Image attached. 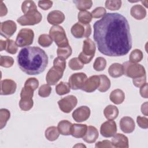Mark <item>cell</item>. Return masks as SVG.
Listing matches in <instances>:
<instances>
[{"mask_svg": "<svg viewBox=\"0 0 148 148\" xmlns=\"http://www.w3.org/2000/svg\"><path fill=\"white\" fill-rule=\"evenodd\" d=\"M94 40L99 51L109 57L126 55L132 39L127 18L119 13H108L94 25Z\"/></svg>", "mask_w": 148, "mask_h": 148, "instance_id": "1", "label": "cell"}, {"mask_svg": "<svg viewBox=\"0 0 148 148\" xmlns=\"http://www.w3.org/2000/svg\"><path fill=\"white\" fill-rule=\"evenodd\" d=\"M17 60L20 69L29 75L42 73L49 62L46 52L36 46H28L21 49L17 57Z\"/></svg>", "mask_w": 148, "mask_h": 148, "instance_id": "2", "label": "cell"}, {"mask_svg": "<svg viewBox=\"0 0 148 148\" xmlns=\"http://www.w3.org/2000/svg\"><path fill=\"white\" fill-rule=\"evenodd\" d=\"M49 35L58 47H63L69 45L65 31L60 25H53L49 30Z\"/></svg>", "mask_w": 148, "mask_h": 148, "instance_id": "3", "label": "cell"}, {"mask_svg": "<svg viewBox=\"0 0 148 148\" xmlns=\"http://www.w3.org/2000/svg\"><path fill=\"white\" fill-rule=\"evenodd\" d=\"M122 65L124 75L127 77L134 79L146 75L145 68L141 64L126 61Z\"/></svg>", "mask_w": 148, "mask_h": 148, "instance_id": "4", "label": "cell"}, {"mask_svg": "<svg viewBox=\"0 0 148 148\" xmlns=\"http://www.w3.org/2000/svg\"><path fill=\"white\" fill-rule=\"evenodd\" d=\"M34 38V32L32 29L29 28H23L18 33L16 43L17 45L22 47L32 44Z\"/></svg>", "mask_w": 148, "mask_h": 148, "instance_id": "5", "label": "cell"}, {"mask_svg": "<svg viewBox=\"0 0 148 148\" xmlns=\"http://www.w3.org/2000/svg\"><path fill=\"white\" fill-rule=\"evenodd\" d=\"M42 19L41 13L37 10L29 12L17 18V23L23 26L34 25L39 24Z\"/></svg>", "mask_w": 148, "mask_h": 148, "instance_id": "6", "label": "cell"}, {"mask_svg": "<svg viewBox=\"0 0 148 148\" xmlns=\"http://www.w3.org/2000/svg\"><path fill=\"white\" fill-rule=\"evenodd\" d=\"M71 32L76 38H88L91 34V28L90 24L84 25L76 23L72 25Z\"/></svg>", "mask_w": 148, "mask_h": 148, "instance_id": "7", "label": "cell"}, {"mask_svg": "<svg viewBox=\"0 0 148 148\" xmlns=\"http://www.w3.org/2000/svg\"><path fill=\"white\" fill-rule=\"evenodd\" d=\"M60 110L65 113H70L75 108L77 103L76 97L73 95H67L58 101Z\"/></svg>", "mask_w": 148, "mask_h": 148, "instance_id": "8", "label": "cell"}, {"mask_svg": "<svg viewBox=\"0 0 148 148\" xmlns=\"http://www.w3.org/2000/svg\"><path fill=\"white\" fill-rule=\"evenodd\" d=\"M87 79V75L83 72L75 73L69 77L68 83L72 90H82Z\"/></svg>", "mask_w": 148, "mask_h": 148, "instance_id": "9", "label": "cell"}, {"mask_svg": "<svg viewBox=\"0 0 148 148\" xmlns=\"http://www.w3.org/2000/svg\"><path fill=\"white\" fill-rule=\"evenodd\" d=\"M64 71L61 68L53 66L47 72L46 76V80L48 84L54 86L62 78Z\"/></svg>", "mask_w": 148, "mask_h": 148, "instance_id": "10", "label": "cell"}, {"mask_svg": "<svg viewBox=\"0 0 148 148\" xmlns=\"http://www.w3.org/2000/svg\"><path fill=\"white\" fill-rule=\"evenodd\" d=\"M17 25L12 20H6L1 23L0 34L4 38L8 39L10 38L16 31Z\"/></svg>", "mask_w": 148, "mask_h": 148, "instance_id": "11", "label": "cell"}, {"mask_svg": "<svg viewBox=\"0 0 148 148\" xmlns=\"http://www.w3.org/2000/svg\"><path fill=\"white\" fill-rule=\"evenodd\" d=\"M117 132V125L113 120H108L102 124L100 127L101 134L105 138L114 136Z\"/></svg>", "mask_w": 148, "mask_h": 148, "instance_id": "12", "label": "cell"}, {"mask_svg": "<svg viewBox=\"0 0 148 148\" xmlns=\"http://www.w3.org/2000/svg\"><path fill=\"white\" fill-rule=\"evenodd\" d=\"M90 109L87 106H81L72 113V117L76 122L82 123L87 120L90 116Z\"/></svg>", "mask_w": 148, "mask_h": 148, "instance_id": "13", "label": "cell"}, {"mask_svg": "<svg viewBox=\"0 0 148 148\" xmlns=\"http://www.w3.org/2000/svg\"><path fill=\"white\" fill-rule=\"evenodd\" d=\"M17 88L16 83L12 79H4L1 81V95H8L14 94Z\"/></svg>", "mask_w": 148, "mask_h": 148, "instance_id": "14", "label": "cell"}, {"mask_svg": "<svg viewBox=\"0 0 148 148\" xmlns=\"http://www.w3.org/2000/svg\"><path fill=\"white\" fill-rule=\"evenodd\" d=\"M100 84L99 75H93L87 79L82 90L87 92H92L96 90Z\"/></svg>", "mask_w": 148, "mask_h": 148, "instance_id": "15", "label": "cell"}, {"mask_svg": "<svg viewBox=\"0 0 148 148\" xmlns=\"http://www.w3.org/2000/svg\"><path fill=\"white\" fill-rule=\"evenodd\" d=\"M65 14L60 10H54L49 13L47 20L49 24L57 25L58 24H61L65 20Z\"/></svg>", "mask_w": 148, "mask_h": 148, "instance_id": "16", "label": "cell"}, {"mask_svg": "<svg viewBox=\"0 0 148 148\" xmlns=\"http://www.w3.org/2000/svg\"><path fill=\"white\" fill-rule=\"evenodd\" d=\"M120 127L123 132L126 134L131 133L135 128L134 120L131 117L124 116L120 121Z\"/></svg>", "mask_w": 148, "mask_h": 148, "instance_id": "17", "label": "cell"}, {"mask_svg": "<svg viewBox=\"0 0 148 148\" xmlns=\"http://www.w3.org/2000/svg\"><path fill=\"white\" fill-rule=\"evenodd\" d=\"M112 144L115 147L128 148L129 147L128 138L122 134H116L112 139Z\"/></svg>", "mask_w": 148, "mask_h": 148, "instance_id": "18", "label": "cell"}, {"mask_svg": "<svg viewBox=\"0 0 148 148\" xmlns=\"http://www.w3.org/2000/svg\"><path fill=\"white\" fill-rule=\"evenodd\" d=\"M98 136L99 134L98 130L94 126L89 125L87 127L86 134L82 138L84 142L88 143H92L96 141Z\"/></svg>", "mask_w": 148, "mask_h": 148, "instance_id": "19", "label": "cell"}, {"mask_svg": "<svg viewBox=\"0 0 148 148\" xmlns=\"http://www.w3.org/2000/svg\"><path fill=\"white\" fill-rule=\"evenodd\" d=\"M87 130L86 124H72L71 128V135L76 138H83L86 134Z\"/></svg>", "mask_w": 148, "mask_h": 148, "instance_id": "20", "label": "cell"}, {"mask_svg": "<svg viewBox=\"0 0 148 148\" xmlns=\"http://www.w3.org/2000/svg\"><path fill=\"white\" fill-rule=\"evenodd\" d=\"M130 14L136 20H140L146 17V10L140 5H135L131 8Z\"/></svg>", "mask_w": 148, "mask_h": 148, "instance_id": "21", "label": "cell"}, {"mask_svg": "<svg viewBox=\"0 0 148 148\" xmlns=\"http://www.w3.org/2000/svg\"><path fill=\"white\" fill-rule=\"evenodd\" d=\"M96 51L95 43L90 38H87L83 41L82 52L87 56H94Z\"/></svg>", "mask_w": 148, "mask_h": 148, "instance_id": "22", "label": "cell"}, {"mask_svg": "<svg viewBox=\"0 0 148 148\" xmlns=\"http://www.w3.org/2000/svg\"><path fill=\"white\" fill-rule=\"evenodd\" d=\"M109 99L113 103L119 105L124 101L125 99V94L120 89H115L110 92Z\"/></svg>", "mask_w": 148, "mask_h": 148, "instance_id": "23", "label": "cell"}, {"mask_svg": "<svg viewBox=\"0 0 148 148\" xmlns=\"http://www.w3.org/2000/svg\"><path fill=\"white\" fill-rule=\"evenodd\" d=\"M108 73L109 75L114 78H117L124 75L123 67L122 64L119 63L112 64L108 69Z\"/></svg>", "mask_w": 148, "mask_h": 148, "instance_id": "24", "label": "cell"}, {"mask_svg": "<svg viewBox=\"0 0 148 148\" xmlns=\"http://www.w3.org/2000/svg\"><path fill=\"white\" fill-rule=\"evenodd\" d=\"M72 124L66 120H63L60 121L57 125V129L60 134L62 135H69L71 134V128Z\"/></svg>", "mask_w": 148, "mask_h": 148, "instance_id": "25", "label": "cell"}, {"mask_svg": "<svg viewBox=\"0 0 148 148\" xmlns=\"http://www.w3.org/2000/svg\"><path fill=\"white\" fill-rule=\"evenodd\" d=\"M119 113L118 108L112 105H108L103 110V114L105 118L109 120L116 119L119 115Z\"/></svg>", "mask_w": 148, "mask_h": 148, "instance_id": "26", "label": "cell"}, {"mask_svg": "<svg viewBox=\"0 0 148 148\" xmlns=\"http://www.w3.org/2000/svg\"><path fill=\"white\" fill-rule=\"evenodd\" d=\"M45 135L48 140L54 141L57 140L59 137L60 132L57 129V127L51 126L46 130L45 132Z\"/></svg>", "mask_w": 148, "mask_h": 148, "instance_id": "27", "label": "cell"}, {"mask_svg": "<svg viewBox=\"0 0 148 148\" xmlns=\"http://www.w3.org/2000/svg\"><path fill=\"white\" fill-rule=\"evenodd\" d=\"M100 78V84L98 88L99 91L104 92L108 91L110 87V81L109 79L105 75H99Z\"/></svg>", "mask_w": 148, "mask_h": 148, "instance_id": "28", "label": "cell"}, {"mask_svg": "<svg viewBox=\"0 0 148 148\" xmlns=\"http://www.w3.org/2000/svg\"><path fill=\"white\" fill-rule=\"evenodd\" d=\"M91 13L87 10L80 11L77 14V19L80 24L86 25L88 24L92 20Z\"/></svg>", "mask_w": 148, "mask_h": 148, "instance_id": "29", "label": "cell"}, {"mask_svg": "<svg viewBox=\"0 0 148 148\" xmlns=\"http://www.w3.org/2000/svg\"><path fill=\"white\" fill-rule=\"evenodd\" d=\"M71 91V87L69 83L60 82L56 87V93L59 95H63L68 94Z\"/></svg>", "mask_w": 148, "mask_h": 148, "instance_id": "30", "label": "cell"}, {"mask_svg": "<svg viewBox=\"0 0 148 148\" xmlns=\"http://www.w3.org/2000/svg\"><path fill=\"white\" fill-rule=\"evenodd\" d=\"M73 2L76 5V8L81 11L89 9L92 5V1L91 0H74Z\"/></svg>", "mask_w": 148, "mask_h": 148, "instance_id": "31", "label": "cell"}, {"mask_svg": "<svg viewBox=\"0 0 148 148\" xmlns=\"http://www.w3.org/2000/svg\"><path fill=\"white\" fill-rule=\"evenodd\" d=\"M21 10L24 14L37 10V6L33 1H24L21 5Z\"/></svg>", "mask_w": 148, "mask_h": 148, "instance_id": "32", "label": "cell"}, {"mask_svg": "<svg viewBox=\"0 0 148 148\" xmlns=\"http://www.w3.org/2000/svg\"><path fill=\"white\" fill-rule=\"evenodd\" d=\"M72 53V49L70 45L63 47H58L57 50V54L58 57L65 60L69 58Z\"/></svg>", "mask_w": 148, "mask_h": 148, "instance_id": "33", "label": "cell"}, {"mask_svg": "<svg viewBox=\"0 0 148 148\" xmlns=\"http://www.w3.org/2000/svg\"><path fill=\"white\" fill-rule=\"evenodd\" d=\"M10 117V111L5 108L0 109V128L2 129L5 127Z\"/></svg>", "mask_w": 148, "mask_h": 148, "instance_id": "34", "label": "cell"}, {"mask_svg": "<svg viewBox=\"0 0 148 148\" xmlns=\"http://www.w3.org/2000/svg\"><path fill=\"white\" fill-rule=\"evenodd\" d=\"M143 59V53L139 49H135L132 51L129 56L130 62L137 63L142 61Z\"/></svg>", "mask_w": 148, "mask_h": 148, "instance_id": "35", "label": "cell"}, {"mask_svg": "<svg viewBox=\"0 0 148 148\" xmlns=\"http://www.w3.org/2000/svg\"><path fill=\"white\" fill-rule=\"evenodd\" d=\"M106 66V60L102 57H98L93 64V68L97 71H102L105 69Z\"/></svg>", "mask_w": 148, "mask_h": 148, "instance_id": "36", "label": "cell"}, {"mask_svg": "<svg viewBox=\"0 0 148 148\" xmlns=\"http://www.w3.org/2000/svg\"><path fill=\"white\" fill-rule=\"evenodd\" d=\"M38 43L44 47H49L53 43V39L47 34H42L38 38Z\"/></svg>", "mask_w": 148, "mask_h": 148, "instance_id": "37", "label": "cell"}, {"mask_svg": "<svg viewBox=\"0 0 148 148\" xmlns=\"http://www.w3.org/2000/svg\"><path fill=\"white\" fill-rule=\"evenodd\" d=\"M34 101L32 99L21 98L19 102V107L23 111H28L33 107Z\"/></svg>", "mask_w": 148, "mask_h": 148, "instance_id": "38", "label": "cell"}, {"mask_svg": "<svg viewBox=\"0 0 148 148\" xmlns=\"http://www.w3.org/2000/svg\"><path fill=\"white\" fill-rule=\"evenodd\" d=\"M69 67L73 71L82 69L84 67V64L77 57H74L71 59L68 63Z\"/></svg>", "mask_w": 148, "mask_h": 148, "instance_id": "39", "label": "cell"}, {"mask_svg": "<svg viewBox=\"0 0 148 148\" xmlns=\"http://www.w3.org/2000/svg\"><path fill=\"white\" fill-rule=\"evenodd\" d=\"M121 1H106L105 5L106 9L110 10H117L121 6Z\"/></svg>", "mask_w": 148, "mask_h": 148, "instance_id": "40", "label": "cell"}, {"mask_svg": "<svg viewBox=\"0 0 148 148\" xmlns=\"http://www.w3.org/2000/svg\"><path fill=\"white\" fill-rule=\"evenodd\" d=\"M6 50L8 53L11 54H14L17 52L18 46L17 45L15 41L12 39H6Z\"/></svg>", "mask_w": 148, "mask_h": 148, "instance_id": "41", "label": "cell"}, {"mask_svg": "<svg viewBox=\"0 0 148 148\" xmlns=\"http://www.w3.org/2000/svg\"><path fill=\"white\" fill-rule=\"evenodd\" d=\"M51 87L49 84H43L42 85L38 90V94L42 98H46L50 95L51 92Z\"/></svg>", "mask_w": 148, "mask_h": 148, "instance_id": "42", "label": "cell"}, {"mask_svg": "<svg viewBox=\"0 0 148 148\" xmlns=\"http://www.w3.org/2000/svg\"><path fill=\"white\" fill-rule=\"evenodd\" d=\"M14 64V60L10 56H1L0 57V65L4 68H10L13 66Z\"/></svg>", "mask_w": 148, "mask_h": 148, "instance_id": "43", "label": "cell"}, {"mask_svg": "<svg viewBox=\"0 0 148 148\" xmlns=\"http://www.w3.org/2000/svg\"><path fill=\"white\" fill-rule=\"evenodd\" d=\"M34 90L29 87L24 86L20 92V97L23 99H32Z\"/></svg>", "mask_w": 148, "mask_h": 148, "instance_id": "44", "label": "cell"}, {"mask_svg": "<svg viewBox=\"0 0 148 148\" xmlns=\"http://www.w3.org/2000/svg\"><path fill=\"white\" fill-rule=\"evenodd\" d=\"M91 13L92 17L98 18L104 16L106 14V10L103 7L99 6L94 9Z\"/></svg>", "mask_w": 148, "mask_h": 148, "instance_id": "45", "label": "cell"}, {"mask_svg": "<svg viewBox=\"0 0 148 148\" xmlns=\"http://www.w3.org/2000/svg\"><path fill=\"white\" fill-rule=\"evenodd\" d=\"M39 84V81L35 77H29L25 81L24 86L29 87L35 91L38 87Z\"/></svg>", "mask_w": 148, "mask_h": 148, "instance_id": "46", "label": "cell"}, {"mask_svg": "<svg viewBox=\"0 0 148 148\" xmlns=\"http://www.w3.org/2000/svg\"><path fill=\"white\" fill-rule=\"evenodd\" d=\"M53 66L58 67L64 71L66 68V61L64 58L57 57L53 61Z\"/></svg>", "mask_w": 148, "mask_h": 148, "instance_id": "47", "label": "cell"}, {"mask_svg": "<svg viewBox=\"0 0 148 148\" xmlns=\"http://www.w3.org/2000/svg\"><path fill=\"white\" fill-rule=\"evenodd\" d=\"M136 122L140 128L143 129H147L148 128V119L147 117L138 116L136 118Z\"/></svg>", "mask_w": 148, "mask_h": 148, "instance_id": "48", "label": "cell"}, {"mask_svg": "<svg viewBox=\"0 0 148 148\" xmlns=\"http://www.w3.org/2000/svg\"><path fill=\"white\" fill-rule=\"evenodd\" d=\"M134 85L136 87H140L146 83V76L144 75L141 77L134 78L132 79Z\"/></svg>", "mask_w": 148, "mask_h": 148, "instance_id": "49", "label": "cell"}, {"mask_svg": "<svg viewBox=\"0 0 148 148\" xmlns=\"http://www.w3.org/2000/svg\"><path fill=\"white\" fill-rule=\"evenodd\" d=\"M53 6V1H39L38 2V6L44 10H47L51 8Z\"/></svg>", "mask_w": 148, "mask_h": 148, "instance_id": "50", "label": "cell"}, {"mask_svg": "<svg viewBox=\"0 0 148 148\" xmlns=\"http://www.w3.org/2000/svg\"><path fill=\"white\" fill-rule=\"evenodd\" d=\"M94 56H87L84 54L82 51L79 54V56H78V58L79 59V60L83 64H88L90 63L92 59L94 58Z\"/></svg>", "mask_w": 148, "mask_h": 148, "instance_id": "51", "label": "cell"}, {"mask_svg": "<svg viewBox=\"0 0 148 148\" xmlns=\"http://www.w3.org/2000/svg\"><path fill=\"white\" fill-rule=\"evenodd\" d=\"M95 147L96 148H103V147H112L113 145L112 142L109 140H103L102 141H99L95 143Z\"/></svg>", "mask_w": 148, "mask_h": 148, "instance_id": "52", "label": "cell"}, {"mask_svg": "<svg viewBox=\"0 0 148 148\" xmlns=\"http://www.w3.org/2000/svg\"><path fill=\"white\" fill-rule=\"evenodd\" d=\"M147 83H146L144 85H143L142 86L140 87V95L145 98H148V95H147Z\"/></svg>", "mask_w": 148, "mask_h": 148, "instance_id": "53", "label": "cell"}, {"mask_svg": "<svg viewBox=\"0 0 148 148\" xmlns=\"http://www.w3.org/2000/svg\"><path fill=\"white\" fill-rule=\"evenodd\" d=\"M8 13V9L5 5V4L3 3V2H1V9H0V16L1 17L4 16L6 15Z\"/></svg>", "mask_w": 148, "mask_h": 148, "instance_id": "54", "label": "cell"}, {"mask_svg": "<svg viewBox=\"0 0 148 148\" xmlns=\"http://www.w3.org/2000/svg\"><path fill=\"white\" fill-rule=\"evenodd\" d=\"M141 112L145 116H147V102H146L142 105Z\"/></svg>", "mask_w": 148, "mask_h": 148, "instance_id": "55", "label": "cell"}, {"mask_svg": "<svg viewBox=\"0 0 148 148\" xmlns=\"http://www.w3.org/2000/svg\"><path fill=\"white\" fill-rule=\"evenodd\" d=\"M6 41L1 39L0 40V50L2 51L3 50H6Z\"/></svg>", "mask_w": 148, "mask_h": 148, "instance_id": "56", "label": "cell"}, {"mask_svg": "<svg viewBox=\"0 0 148 148\" xmlns=\"http://www.w3.org/2000/svg\"><path fill=\"white\" fill-rule=\"evenodd\" d=\"M73 147H86V146L82 144V143H80L73 146Z\"/></svg>", "mask_w": 148, "mask_h": 148, "instance_id": "57", "label": "cell"}]
</instances>
